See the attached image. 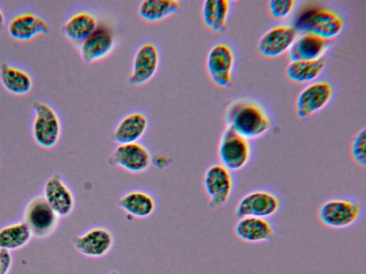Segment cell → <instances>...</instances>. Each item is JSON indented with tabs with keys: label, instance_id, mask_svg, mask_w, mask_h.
Wrapping results in <instances>:
<instances>
[{
	"label": "cell",
	"instance_id": "1",
	"mask_svg": "<svg viewBox=\"0 0 366 274\" xmlns=\"http://www.w3.org/2000/svg\"><path fill=\"white\" fill-rule=\"evenodd\" d=\"M226 126L251 141L267 134L272 120L267 110L257 101L239 98L231 101L224 112Z\"/></svg>",
	"mask_w": 366,
	"mask_h": 274
},
{
	"label": "cell",
	"instance_id": "2",
	"mask_svg": "<svg viewBox=\"0 0 366 274\" xmlns=\"http://www.w3.org/2000/svg\"><path fill=\"white\" fill-rule=\"evenodd\" d=\"M365 212L364 202L350 196H336L325 201L319 207L317 218L324 226L335 230L357 224Z\"/></svg>",
	"mask_w": 366,
	"mask_h": 274
},
{
	"label": "cell",
	"instance_id": "3",
	"mask_svg": "<svg viewBox=\"0 0 366 274\" xmlns=\"http://www.w3.org/2000/svg\"><path fill=\"white\" fill-rule=\"evenodd\" d=\"M297 31L308 33L330 41L338 36L344 29L342 18L335 11L312 6L303 10L295 25Z\"/></svg>",
	"mask_w": 366,
	"mask_h": 274
},
{
	"label": "cell",
	"instance_id": "4",
	"mask_svg": "<svg viewBox=\"0 0 366 274\" xmlns=\"http://www.w3.org/2000/svg\"><path fill=\"white\" fill-rule=\"evenodd\" d=\"M252 153L250 141L225 126L217 148L219 163L232 172L239 171L249 164Z\"/></svg>",
	"mask_w": 366,
	"mask_h": 274
},
{
	"label": "cell",
	"instance_id": "5",
	"mask_svg": "<svg viewBox=\"0 0 366 274\" xmlns=\"http://www.w3.org/2000/svg\"><path fill=\"white\" fill-rule=\"evenodd\" d=\"M282 207V200L274 191L258 188L244 193L237 201L234 215L237 218L253 216L270 219Z\"/></svg>",
	"mask_w": 366,
	"mask_h": 274
},
{
	"label": "cell",
	"instance_id": "6",
	"mask_svg": "<svg viewBox=\"0 0 366 274\" xmlns=\"http://www.w3.org/2000/svg\"><path fill=\"white\" fill-rule=\"evenodd\" d=\"M34 118L31 132L35 143L43 148H54L61 135V123L56 111L46 103H32Z\"/></svg>",
	"mask_w": 366,
	"mask_h": 274
},
{
	"label": "cell",
	"instance_id": "7",
	"mask_svg": "<svg viewBox=\"0 0 366 274\" xmlns=\"http://www.w3.org/2000/svg\"><path fill=\"white\" fill-rule=\"evenodd\" d=\"M204 193L211 209H218L230 199L234 190L233 172L219 163L210 165L204 171L202 179Z\"/></svg>",
	"mask_w": 366,
	"mask_h": 274
},
{
	"label": "cell",
	"instance_id": "8",
	"mask_svg": "<svg viewBox=\"0 0 366 274\" xmlns=\"http://www.w3.org/2000/svg\"><path fill=\"white\" fill-rule=\"evenodd\" d=\"M235 57L232 47L225 42H217L209 49L205 61L207 73L216 86L230 87L234 83Z\"/></svg>",
	"mask_w": 366,
	"mask_h": 274
},
{
	"label": "cell",
	"instance_id": "9",
	"mask_svg": "<svg viewBox=\"0 0 366 274\" xmlns=\"http://www.w3.org/2000/svg\"><path fill=\"white\" fill-rule=\"evenodd\" d=\"M60 217L51 208L43 196L31 199L24 210V223L32 236L43 239L51 235L56 229Z\"/></svg>",
	"mask_w": 366,
	"mask_h": 274
},
{
	"label": "cell",
	"instance_id": "10",
	"mask_svg": "<svg viewBox=\"0 0 366 274\" xmlns=\"http://www.w3.org/2000/svg\"><path fill=\"white\" fill-rule=\"evenodd\" d=\"M110 166L132 174L147 171L152 164L149 150L139 142L117 145L108 157Z\"/></svg>",
	"mask_w": 366,
	"mask_h": 274
},
{
	"label": "cell",
	"instance_id": "11",
	"mask_svg": "<svg viewBox=\"0 0 366 274\" xmlns=\"http://www.w3.org/2000/svg\"><path fill=\"white\" fill-rule=\"evenodd\" d=\"M333 88L327 81H315L308 83L298 93L295 110L300 119H307L322 110L330 102Z\"/></svg>",
	"mask_w": 366,
	"mask_h": 274
},
{
	"label": "cell",
	"instance_id": "12",
	"mask_svg": "<svg viewBox=\"0 0 366 274\" xmlns=\"http://www.w3.org/2000/svg\"><path fill=\"white\" fill-rule=\"evenodd\" d=\"M71 245L81 255L98 259L111 252L114 245V237L109 228L98 225L74 235Z\"/></svg>",
	"mask_w": 366,
	"mask_h": 274
},
{
	"label": "cell",
	"instance_id": "13",
	"mask_svg": "<svg viewBox=\"0 0 366 274\" xmlns=\"http://www.w3.org/2000/svg\"><path fill=\"white\" fill-rule=\"evenodd\" d=\"M160 62L159 49L155 44L147 41L135 51L128 81L131 85L139 86L150 81L157 72Z\"/></svg>",
	"mask_w": 366,
	"mask_h": 274
},
{
	"label": "cell",
	"instance_id": "14",
	"mask_svg": "<svg viewBox=\"0 0 366 274\" xmlns=\"http://www.w3.org/2000/svg\"><path fill=\"white\" fill-rule=\"evenodd\" d=\"M297 36L298 31L294 26H274L260 36L257 44V51L264 58H277L288 52Z\"/></svg>",
	"mask_w": 366,
	"mask_h": 274
},
{
	"label": "cell",
	"instance_id": "15",
	"mask_svg": "<svg viewBox=\"0 0 366 274\" xmlns=\"http://www.w3.org/2000/svg\"><path fill=\"white\" fill-rule=\"evenodd\" d=\"M115 45L113 30L107 24H100L90 36L79 44V56L86 64L97 63L109 56Z\"/></svg>",
	"mask_w": 366,
	"mask_h": 274
},
{
	"label": "cell",
	"instance_id": "16",
	"mask_svg": "<svg viewBox=\"0 0 366 274\" xmlns=\"http://www.w3.org/2000/svg\"><path fill=\"white\" fill-rule=\"evenodd\" d=\"M43 197L60 218L68 217L74 211V195L59 173H54L47 178Z\"/></svg>",
	"mask_w": 366,
	"mask_h": 274
},
{
	"label": "cell",
	"instance_id": "17",
	"mask_svg": "<svg viewBox=\"0 0 366 274\" xmlns=\"http://www.w3.org/2000/svg\"><path fill=\"white\" fill-rule=\"evenodd\" d=\"M234 233L239 240L249 244L271 242L277 235L270 219L253 216L238 218Z\"/></svg>",
	"mask_w": 366,
	"mask_h": 274
},
{
	"label": "cell",
	"instance_id": "18",
	"mask_svg": "<svg viewBox=\"0 0 366 274\" xmlns=\"http://www.w3.org/2000/svg\"><path fill=\"white\" fill-rule=\"evenodd\" d=\"M49 31L47 21L31 12H23L14 16L7 25L9 36L19 41H29L38 36L47 34Z\"/></svg>",
	"mask_w": 366,
	"mask_h": 274
},
{
	"label": "cell",
	"instance_id": "19",
	"mask_svg": "<svg viewBox=\"0 0 366 274\" xmlns=\"http://www.w3.org/2000/svg\"><path fill=\"white\" fill-rule=\"evenodd\" d=\"M118 207L132 219H146L157 209L154 197L142 189H132L123 194L118 200Z\"/></svg>",
	"mask_w": 366,
	"mask_h": 274
},
{
	"label": "cell",
	"instance_id": "20",
	"mask_svg": "<svg viewBox=\"0 0 366 274\" xmlns=\"http://www.w3.org/2000/svg\"><path fill=\"white\" fill-rule=\"evenodd\" d=\"M149 126L147 116L141 111H132L124 116L112 131V140L124 144L139 142L144 136Z\"/></svg>",
	"mask_w": 366,
	"mask_h": 274
},
{
	"label": "cell",
	"instance_id": "21",
	"mask_svg": "<svg viewBox=\"0 0 366 274\" xmlns=\"http://www.w3.org/2000/svg\"><path fill=\"white\" fill-rule=\"evenodd\" d=\"M330 48V41L317 36L303 33L298 35L288 51L290 61L317 60L323 58Z\"/></svg>",
	"mask_w": 366,
	"mask_h": 274
},
{
	"label": "cell",
	"instance_id": "22",
	"mask_svg": "<svg viewBox=\"0 0 366 274\" xmlns=\"http://www.w3.org/2000/svg\"><path fill=\"white\" fill-rule=\"evenodd\" d=\"M97 17L88 11H79L71 15L63 26L64 36L70 41L80 44L98 26Z\"/></svg>",
	"mask_w": 366,
	"mask_h": 274
},
{
	"label": "cell",
	"instance_id": "23",
	"mask_svg": "<svg viewBox=\"0 0 366 274\" xmlns=\"http://www.w3.org/2000/svg\"><path fill=\"white\" fill-rule=\"evenodd\" d=\"M182 6V2L178 0H143L137 11L144 21L157 23L178 14Z\"/></svg>",
	"mask_w": 366,
	"mask_h": 274
},
{
	"label": "cell",
	"instance_id": "24",
	"mask_svg": "<svg viewBox=\"0 0 366 274\" xmlns=\"http://www.w3.org/2000/svg\"><path fill=\"white\" fill-rule=\"evenodd\" d=\"M326 65L327 62L324 58L290 61L285 69V75L287 78L294 83H310L322 73Z\"/></svg>",
	"mask_w": 366,
	"mask_h": 274
},
{
	"label": "cell",
	"instance_id": "25",
	"mask_svg": "<svg viewBox=\"0 0 366 274\" xmlns=\"http://www.w3.org/2000/svg\"><path fill=\"white\" fill-rule=\"evenodd\" d=\"M0 83L7 92L15 96L26 95L33 87V80L28 72L7 63L0 65Z\"/></svg>",
	"mask_w": 366,
	"mask_h": 274
},
{
	"label": "cell",
	"instance_id": "26",
	"mask_svg": "<svg viewBox=\"0 0 366 274\" xmlns=\"http://www.w3.org/2000/svg\"><path fill=\"white\" fill-rule=\"evenodd\" d=\"M230 6V1L227 0L203 1L201 16L204 25L214 33L224 32L227 29Z\"/></svg>",
	"mask_w": 366,
	"mask_h": 274
},
{
	"label": "cell",
	"instance_id": "27",
	"mask_svg": "<svg viewBox=\"0 0 366 274\" xmlns=\"http://www.w3.org/2000/svg\"><path fill=\"white\" fill-rule=\"evenodd\" d=\"M32 234L24 221L9 224L0 229V249L16 250L26 245Z\"/></svg>",
	"mask_w": 366,
	"mask_h": 274
},
{
	"label": "cell",
	"instance_id": "28",
	"mask_svg": "<svg viewBox=\"0 0 366 274\" xmlns=\"http://www.w3.org/2000/svg\"><path fill=\"white\" fill-rule=\"evenodd\" d=\"M350 156L354 162L361 166L366 165V130L360 129L355 136L350 145Z\"/></svg>",
	"mask_w": 366,
	"mask_h": 274
},
{
	"label": "cell",
	"instance_id": "29",
	"mask_svg": "<svg viewBox=\"0 0 366 274\" xmlns=\"http://www.w3.org/2000/svg\"><path fill=\"white\" fill-rule=\"evenodd\" d=\"M294 0H270L267 1V10L270 17L281 21L288 18L295 8Z\"/></svg>",
	"mask_w": 366,
	"mask_h": 274
},
{
	"label": "cell",
	"instance_id": "30",
	"mask_svg": "<svg viewBox=\"0 0 366 274\" xmlns=\"http://www.w3.org/2000/svg\"><path fill=\"white\" fill-rule=\"evenodd\" d=\"M12 264L11 252L0 249V274H7Z\"/></svg>",
	"mask_w": 366,
	"mask_h": 274
},
{
	"label": "cell",
	"instance_id": "31",
	"mask_svg": "<svg viewBox=\"0 0 366 274\" xmlns=\"http://www.w3.org/2000/svg\"><path fill=\"white\" fill-rule=\"evenodd\" d=\"M5 16L2 11V10L0 8V30L3 29L5 26Z\"/></svg>",
	"mask_w": 366,
	"mask_h": 274
},
{
	"label": "cell",
	"instance_id": "32",
	"mask_svg": "<svg viewBox=\"0 0 366 274\" xmlns=\"http://www.w3.org/2000/svg\"><path fill=\"white\" fill-rule=\"evenodd\" d=\"M107 274H120V273L117 270H112L109 273H108Z\"/></svg>",
	"mask_w": 366,
	"mask_h": 274
}]
</instances>
